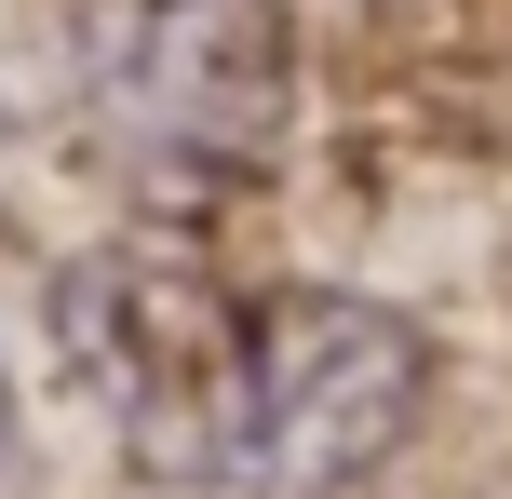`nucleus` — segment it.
<instances>
[{
	"label": "nucleus",
	"instance_id": "f03ea898",
	"mask_svg": "<svg viewBox=\"0 0 512 499\" xmlns=\"http://www.w3.org/2000/svg\"><path fill=\"white\" fill-rule=\"evenodd\" d=\"M283 27L256 0H122L108 14V122L176 176H256L283 149Z\"/></svg>",
	"mask_w": 512,
	"mask_h": 499
},
{
	"label": "nucleus",
	"instance_id": "f257e3e1",
	"mask_svg": "<svg viewBox=\"0 0 512 499\" xmlns=\"http://www.w3.org/2000/svg\"><path fill=\"white\" fill-rule=\"evenodd\" d=\"M54 338L108 405L122 459L162 486L324 499L364 486L432 405V351L405 311L337 284H216L203 257H162V243L68 270Z\"/></svg>",
	"mask_w": 512,
	"mask_h": 499
},
{
	"label": "nucleus",
	"instance_id": "7ed1b4c3",
	"mask_svg": "<svg viewBox=\"0 0 512 499\" xmlns=\"http://www.w3.org/2000/svg\"><path fill=\"white\" fill-rule=\"evenodd\" d=\"M0 459H14V378H0Z\"/></svg>",
	"mask_w": 512,
	"mask_h": 499
}]
</instances>
